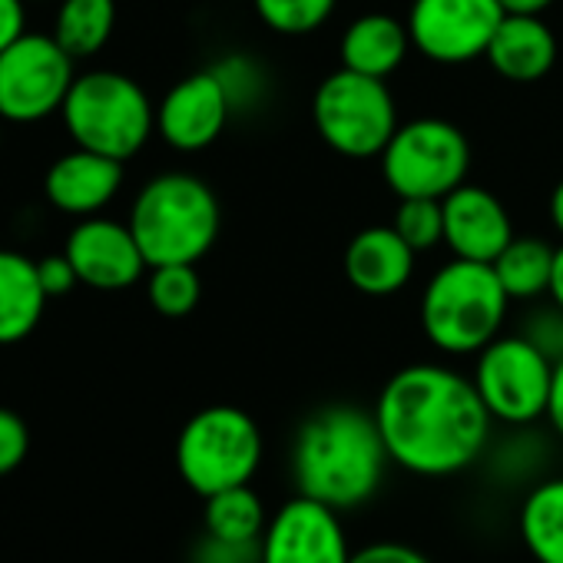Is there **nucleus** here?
<instances>
[{"mask_svg":"<svg viewBox=\"0 0 563 563\" xmlns=\"http://www.w3.org/2000/svg\"><path fill=\"white\" fill-rule=\"evenodd\" d=\"M375 421L388 457L421 477L467 471L487 448L490 411L474 378L444 365H408L378 395Z\"/></svg>","mask_w":563,"mask_h":563,"instance_id":"obj_1","label":"nucleus"},{"mask_svg":"<svg viewBox=\"0 0 563 563\" xmlns=\"http://www.w3.org/2000/svg\"><path fill=\"white\" fill-rule=\"evenodd\" d=\"M388 461L375 411L355 405L319 408L302 421L292 444V477L299 494L335 510H352L372 500Z\"/></svg>","mask_w":563,"mask_h":563,"instance_id":"obj_2","label":"nucleus"},{"mask_svg":"<svg viewBox=\"0 0 563 563\" xmlns=\"http://www.w3.org/2000/svg\"><path fill=\"white\" fill-rule=\"evenodd\" d=\"M219 199L189 173H163L150 179L130 209V229L153 265H196L219 235Z\"/></svg>","mask_w":563,"mask_h":563,"instance_id":"obj_3","label":"nucleus"},{"mask_svg":"<svg viewBox=\"0 0 563 563\" xmlns=\"http://www.w3.org/2000/svg\"><path fill=\"white\" fill-rule=\"evenodd\" d=\"M507 306L510 299L494 265L451 258L424 286L421 329L448 355H477L500 335Z\"/></svg>","mask_w":563,"mask_h":563,"instance_id":"obj_4","label":"nucleus"},{"mask_svg":"<svg viewBox=\"0 0 563 563\" xmlns=\"http://www.w3.org/2000/svg\"><path fill=\"white\" fill-rule=\"evenodd\" d=\"M77 146L126 163L156 130V107L146 90L117 70H90L74 80L60 110Z\"/></svg>","mask_w":563,"mask_h":563,"instance_id":"obj_5","label":"nucleus"},{"mask_svg":"<svg viewBox=\"0 0 563 563\" xmlns=\"http://www.w3.org/2000/svg\"><path fill=\"white\" fill-rule=\"evenodd\" d=\"M262 461V431L235 405H212L196 411L176 441L179 477L199 494L212 497L219 490L249 484Z\"/></svg>","mask_w":563,"mask_h":563,"instance_id":"obj_6","label":"nucleus"},{"mask_svg":"<svg viewBox=\"0 0 563 563\" xmlns=\"http://www.w3.org/2000/svg\"><path fill=\"white\" fill-rule=\"evenodd\" d=\"M319 136L349 159L382 156L398 130V107L385 80L355 70L329 74L312 97Z\"/></svg>","mask_w":563,"mask_h":563,"instance_id":"obj_7","label":"nucleus"},{"mask_svg":"<svg viewBox=\"0 0 563 563\" xmlns=\"http://www.w3.org/2000/svg\"><path fill=\"white\" fill-rule=\"evenodd\" d=\"M467 169L471 143L454 123L441 117L401 123L382 150V176L398 199H444L467 179Z\"/></svg>","mask_w":563,"mask_h":563,"instance_id":"obj_8","label":"nucleus"},{"mask_svg":"<svg viewBox=\"0 0 563 563\" xmlns=\"http://www.w3.org/2000/svg\"><path fill=\"white\" fill-rule=\"evenodd\" d=\"M553 365L556 362L540 352L523 332L497 335L477 352L474 388L494 421L523 428L537 418H547Z\"/></svg>","mask_w":563,"mask_h":563,"instance_id":"obj_9","label":"nucleus"},{"mask_svg":"<svg viewBox=\"0 0 563 563\" xmlns=\"http://www.w3.org/2000/svg\"><path fill=\"white\" fill-rule=\"evenodd\" d=\"M74 57L44 34L18 37L0 54V120L41 123L64 110L77 80Z\"/></svg>","mask_w":563,"mask_h":563,"instance_id":"obj_10","label":"nucleus"},{"mask_svg":"<svg viewBox=\"0 0 563 563\" xmlns=\"http://www.w3.org/2000/svg\"><path fill=\"white\" fill-rule=\"evenodd\" d=\"M500 21V0H415L405 24L421 57L457 67L487 54Z\"/></svg>","mask_w":563,"mask_h":563,"instance_id":"obj_11","label":"nucleus"},{"mask_svg":"<svg viewBox=\"0 0 563 563\" xmlns=\"http://www.w3.org/2000/svg\"><path fill=\"white\" fill-rule=\"evenodd\" d=\"M262 563H349V533L339 510L306 494L282 504L262 533Z\"/></svg>","mask_w":563,"mask_h":563,"instance_id":"obj_12","label":"nucleus"},{"mask_svg":"<svg viewBox=\"0 0 563 563\" xmlns=\"http://www.w3.org/2000/svg\"><path fill=\"white\" fill-rule=\"evenodd\" d=\"M64 252L80 275V286H90L100 292L130 289L150 268L130 222L123 225V222L100 219V216H87L84 222H77L74 232L67 235Z\"/></svg>","mask_w":563,"mask_h":563,"instance_id":"obj_13","label":"nucleus"},{"mask_svg":"<svg viewBox=\"0 0 563 563\" xmlns=\"http://www.w3.org/2000/svg\"><path fill=\"white\" fill-rule=\"evenodd\" d=\"M232 117L229 97L212 70L183 77L156 107V133L179 153L212 146Z\"/></svg>","mask_w":563,"mask_h":563,"instance_id":"obj_14","label":"nucleus"},{"mask_svg":"<svg viewBox=\"0 0 563 563\" xmlns=\"http://www.w3.org/2000/svg\"><path fill=\"white\" fill-rule=\"evenodd\" d=\"M444 206V245L454 258L494 262L514 239V222L507 206L484 186L461 183L441 199Z\"/></svg>","mask_w":563,"mask_h":563,"instance_id":"obj_15","label":"nucleus"},{"mask_svg":"<svg viewBox=\"0 0 563 563\" xmlns=\"http://www.w3.org/2000/svg\"><path fill=\"white\" fill-rule=\"evenodd\" d=\"M123 186V163L93 150L77 146L64 153L44 179L51 206L67 216H97Z\"/></svg>","mask_w":563,"mask_h":563,"instance_id":"obj_16","label":"nucleus"},{"mask_svg":"<svg viewBox=\"0 0 563 563\" xmlns=\"http://www.w3.org/2000/svg\"><path fill=\"white\" fill-rule=\"evenodd\" d=\"M418 252L395 225H368L345 249V278L362 296H395L415 275Z\"/></svg>","mask_w":563,"mask_h":563,"instance_id":"obj_17","label":"nucleus"},{"mask_svg":"<svg viewBox=\"0 0 563 563\" xmlns=\"http://www.w3.org/2000/svg\"><path fill=\"white\" fill-rule=\"evenodd\" d=\"M484 57L504 80L537 84L556 64V37L540 14H504Z\"/></svg>","mask_w":563,"mask_h":563,"instance_id":"obj_18","label":"nucleus"},{"mask_svg":"<svg viewBox=\"0 0 563 563\" xmlns=\"http://www.w3.org/2000/svg\"><path fill=\"white\" fill-rule=\"evenodd\" d=\"M411 34L408 24L391 18V14H362L358 21L349 24V31L342 34L339 44V57L345 70L365 74V77H378L388 80L411 51Z\"/></svg>","mask_w":563,"mask_h":563,"instance_id":"obj_19","label":"nucleus"},{"mask_svg":"<svg viewBox=\"0 0 563 563\" xmlns=\"http://www.w3.org/2000/svg\"><path fill=\"white\" fill-rule=\"evenodd\" d=\"M47 292L37 262L24 252L0 249V345L24 342L44 319Z\"/></svg>","mask_w":563,"mask_h":563,"instance_id":"obj_20","label":"nucleus"},{"mask_svg":"<svg viewBox=\"0 0 563 563\" xmlns=\"http://www.w3.org/2000/svg\"><path fill=\"white\" fill-rule=\"evenodd\" d=\"M517 527L537 563H563V477H550L523 497Z\"/></svg>","mask_w":563,"mask_h":563,"instance_id":"obj_21","label":"nucleus"},{"mask_svg":"<svg viewBox=\"0 0 563 563\" xmlns=\"http://www.w3.org/2000/svg\"><path fill=\"white\" fill-rule=\"evenodd\" d=\"M490 265L510 302H530L550 289L553 245L537 235H514Z\"/></svg>","mask_w":563,"mask_h":563,"instance_id":"obj_22","label":"nucleus"},{"mask_svg":"<svg viewBox=\"0 0 563 563\" xmlns=\"http://www.w3.org/2000/svg\"><path fill=\"white\" fill-rule=\"evenodd\" d=\"M113 27H117V0H60L54 41L74 60H87L107 47Z\"/></svg>","mask_w":563,"mask_h":563,"instance_id":"obj_23","label":"nucleus"},{"mask_svg":"<svg viewBox=\"0 0 563 563\" xmlns=\"http://www.w3.org/2000/svg\"><path fill=\"white\" fill-rule=\"evenodd\" d=\"M202 517H206V533H212L219 540H235V543L262 540L265 523H268L262 497L249 484H239V487L206 497Z\"/></svg>","mask_w":563,"mask_h":563,"instance_id":"obj_24","label":"nucleus"},{"mask_svg":"<svg viewBox=\"0 0 563 563\" xmlns=\"http://www.w3.org/2000/svg\"><path fill=\"white\" fill-rule=\"evenodd\" d=\"M150 306L166 319L189 316L202 299V278L196 265L173 262V265H153L150 272Z\"/></svg>","mask_w":563,"mask_h":563,"instance_id":"obj_25","label":"nucleus"},{"mask_svg":"<svg viewBox=\"0 0 563 563\" xmlns=\"http://www.w3.org/2000/svg\"><path fill=\"white\" fill-rule=\"evenodd\" d=\"M339 0H252L258 21L282 37H306L319 31L332 14Z\"/></svg>","mask_w":563,"mask_h":563,"instance_id":"obj_26","label":"nucleus"},{"mask_svg":"<svg viewBox=\"0 0 563 563\" xmlns=\"http://www.w3.org/2000/svg\"><path fill=\"white\" fill-rule=\"evenodd\" d=\"M391 225L415 252H431L434 245H444V206L441 199L428 196H408L398 199Z\"/></svg>","mask_w":563,"mask_h":563,"instance_id":"obj_27","label":"nucleus"},{"mask_svg":"<svg viewBox=\"0 0 563 563\" xmlns=\"http://www.w3.org/2000/svg\"><path fill=\"white\" fill-rule=\"evenodd\" d=\"M212 74L219 77V84H222V90L229 97L232 113L235 110H255L265 100V93H268V77H265L262 64H255L249 54L222 57L212 67Z\"/></svg>","mask_w":563,"mask_h":563,"instance_id":"obj_28","label":"nucleus"},{"mask_svg":"<svg viewBox=\"0 0 563 563\" xmlns=\"http://www.w3.org/2000/svg\"><path fill=\"white\" fill-rule=\"evenodd\" d=\"M31 451V431L11 408H0V477L14 474Z\"/></svg>","mask_w":563,"mask_h":563,"instance_id":"obj_29","label":"nucleus"},{"mask_svg":"<svg viewBox=\"0 0 563 563\" xmlns=\"http://www.w3.org/2000/svg\"><path fill=\"white\" fill-rule=\"evenodd\" d=\"M189 563H262V543L252 540V543H235V540H219L212 533H206Z\"/></svg>","mask_w":563,"mask_h":563,"instance_id":"obj_30","label":"nucleus"},{"mask_svg":"<svg viewBox=\"0 0 563 563\" xmlns=\"http://www.w3.org/2000/svg\"><path fill=\"white\" fill-rule=\"evenodd\" d=\"M523 335H527L540 352H547L553 362H560V358H563V309L550 306V309L533 312V316L527 319Z\"/></svg>","mask_w":563,"mask_h":563,"instance_id":"obj_31","label":"nucleus"},{"mask_svg":"<svg viewBox=\"0 0 563 563\" xmlns=\"http://www.w3.org/2000/svg\"><path fill=\"white\" fill-rule=\"evenodd\" d=\"M37 272H41V286H44L47 299H64L80 286V275H77L74 262L67 258V252L37 258Z\"/></svg>","mask_w":563,"mask_h":563,"instance_id":"obj_32","label":"nucleus"},{"mask_svg":"<svg viewBox=\"0 0 563 563\" xmlns=\"http://www.w3.org/2000/svg\"><path fill=\"white\" fill-rule=\"evenodd\" d=\"M349 563H431L418 547L398 543V540H378L362 550H352Z\"/></svg>","mask_w":563,"mask_h":563,"instance_id":"obj_33","label":"nucleus"},{"mask_svg":"<svg viewBox=\"0 0 563 563\" xmlns=\"http://www.w3.org/2000/svg\"><path fill=\"white\" fill-rule=\"evenodd\" d=\"M27 14H24V0H0V54H4L18 37H24Z\"/></svg>","mask_w":563,"mask_h":563,"instance_id":"obj_34","label":"nucleus"},{"mask_svg":"<svg viewBox=\"0 0 563 563\" xmlns=\"http://www.w3.org/2000/svg\"><path fill=\"white\" fill-rule=\"evenodd\" d=\"M547 421L553 431L563 438V358L553 365V385H550V405H547Z\"/></svg>","mask_w":563,"mask_h":563,"instance_id":"obj_35","label":"nucleus"},{"mask_svg":"<svg viewBox=\"0 0 563 563\" xmlns=\"http://www.w3.org/2000/svg\"><path fill=\"white\" fill-rule=\"evenodd\" d=\"M550 302L556 309H563V245L553 249V268H550V289H547Z\"/></svg>","mask_w":563,"mask_h":563,"instance_id":"obj_36","label":"nucleus"},{"mask_svg":"<svg viewBox=\"0 0 563 563\" xmlns=\"http://www.w3.org/2000/svg\"><path fill=\"white\" fill-rule=\"evenodd\" d=\"M553 0H500L504 14H543Z\"/></svg>","mask_w":563,"mask_h":563,"instance_id":"obj_37","label":"nucleus"},{"mask_svg":"<svg viewBox=\"0 0 563 563\" xmlns=\"http://www.w3.org/2000/svg\"><path fill=\"white\" fill-rule=\"evenodd\" d=\"M550 222H553V229L563 235V179L553 186V192H550Z\"/></svg>","mask_w":563,"mask_h":563,"instance_id":"obj_38","label":"nucleus"},{"mask_svg":"<svg viewBox=\"0 0 563 563\" xmlns=\"http://www.w3.org/2000/svg\"><path fill=\"white\" fill-rule=\"evenodd\" d=\"M0 123H4V120H0ZM0 140H4V133H0Z\"/></svg>","mask_w":563,"mask_h":563,"instance_id":"obj_39","label":"nucleus"}]
</instances>
